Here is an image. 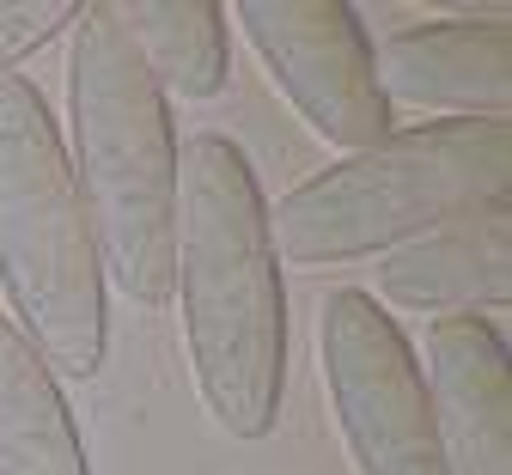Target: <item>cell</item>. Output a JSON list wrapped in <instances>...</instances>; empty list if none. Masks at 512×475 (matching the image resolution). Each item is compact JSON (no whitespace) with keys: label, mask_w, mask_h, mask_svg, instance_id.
<instances>
[{"label":"cell","mask_w":512,"mask_h":475,"mask_svg":"<svg viewBox=\"0 0 512 475\" xmlns=\"http://www.w3.org/2000/svg\"><path fill=\"white\" fill-rule=\"evenodd\" d=\"M196 396L232 439H269L287 390V293L269 201L244 147L196 134L177 153V281Z\"/></svg>","instance_id":"6da1fadb"},{"label":"cell","mask_w":512,"mask_h":475,"mask_svg":"<svg viewBox=\"0 0 512 475\" xmlns=\"http://www.w3.org/2000/svg\"><path fill=\"white\" fill-rule=\"evenodd\" d=\"M68 128V171L86 201L104 281H116L128 305L165 311L177 281V128L116 0H92L74 25Z\"/></svg>","instance_id":"7a4b0ae2"},{"label":"cell","mask_w":512,"mask_h":475,"mask_svg":"<svg viewBox=\"0 0 512 475\" xmlns=\"http://www.w3.org/2000/svg\"><path fill=\"white\" fill-rule=\"evenodd\" d=\"M482 201H512V122H421L281 195L269 244L293 268H342L403 250Z\"/></svg>","instance_id":"3957f363"},{"label":"cell","mask_w":512,"mask_h":475,"mask_svg":"<svg viewBox=\"0 0 512 475\" xmlns=\"http://www.w3.org/2000/svg\"><path fill=\"white\" fill-rule=\"evenodd\" d=\"M0 293L13 329L61 378H98L110 354L104 268L61 128L25 74L0 80Z\"/></svg>","instance_id":"277c9868"},{"label":"cell","mask_w":512,"mask_h":475,"mask_svg":"<svg viewBox=\"0 0 512 475\" xmlns=\"http://www.w3.org/2000/svg\"><path fill=\"white\" fill-rule=\"evenodd\" d=\"M317 360H324V390L360 475H445L421 360L372 293H330L317 317Z\"/></svg>","instance_id":"5b68a950"},{"label":"cell","mask_w":512,"mask_h":475,"mask_svg":"<svg viewBox=\"0 0 512 475\" xmlns=\"http://www.w3.org/2000/svg\"><path fill=\"white\" fill-rule=\"evenodd\" d=\"M238 25L281 98L330 147L366 153L391 134V104L372 74V37L348 0H238Z\"/></svg>","instance_id":"8992f818"},{"label":"cell","mask_w":512,"mask_h":475,"mask_svg":"<svg viewBox=\"0 0 512 475\" xmlns=\"http://www.w3.org/2000/svg\"><path fill=\"white\" fill-rule=\"evenodd\" d=\"M427 409L445 475H512V360L488 317L427 329Z\"/></svg>","instance_id":"52a82bcc"},{"label":"cell","mask_w":512,"mask_h":475,"mask_svg":"<svg viewBox=\"0 0 512 475\" xmlns=\"http://www.w3.org/2000/svg\"><path fill=\"white\" fill-rule=\"evenodd\" d=\"M384 104L452 110L464 122H512V19L403 25L372 49Z\"/></svg>","instance_id":"ba28073f"},{"label":"cell","mask_w":512,"mask_h":475,"mask_svg":"<svg viewBox=\"0 0 512 475\" xmlns=\"http://www.w3.org/2000/svg\"><path fill=\"white\" fill-rule=\"evenodd\" d=\"M378 293L421 311V317H476L512 305V201H482V208L433 226L427 238L384 256Z\"/></svg>","instance_id":"9c48e42d"},{"label":"cell","mask_w":512,"mask_h":475,"mask_svg":"<svg viewBox=\"0 0 512 475\" xmlns=\"http://www.w3.org/2000/svg\"><path fill=\"white\" fill-rule=\"evenodd\" d=\"M0 475H92L68 396L7 317H0Z\"/></svg>","instance_id":"30bf717a"},{"label":"cell","mask_w":512,"mask_h":475,"mask_svg":"<svg viewBox=\"0 0 512 475\" xmlns=\"http://www.w3.org/2000/svg\"><path fill=\"white\" fill-rule=\"evenodd\" d=\"M135 55L165 98H220L232 74L220 0H116Z\"/></svg>","instance_id":"8fae6325"},{"label":"cell","mask_w":512,"mask_h":475,"mask_svg":"<svg viewBox=\"0 0 512 475\" xmlns=\"http://www.w3.org/2000/svg\"><path fill=\"white\" fill-rule=\"evenodd\" d=\"M80 13H86L80 0H0V80L61 31H74Z\"/></svg>","instance_id":"7c38bea8"}]
</instances>
